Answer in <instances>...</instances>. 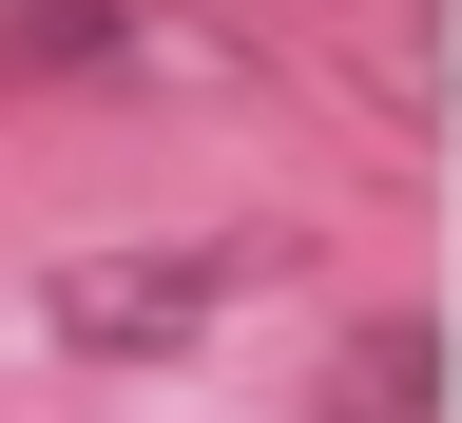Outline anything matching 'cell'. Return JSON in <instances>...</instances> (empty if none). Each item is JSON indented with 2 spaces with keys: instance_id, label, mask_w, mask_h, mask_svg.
I'll return each mask as SVG.
<instances>
[{
  "instance_id": "6da1fadb",
  "label": "cell",
  "mask_w": 462,
  "mask_h": 423,
  "mask_svg": "<svg viewBox=\"0 0 462 423\" xmlns=\"http://www.w3.org/2000/svg\"><path fill=\"white\" fill-rule=\"evenodd\" d=\"M212 289H231V251H78L39 289V327L78 346V366H173V346L212 327Z\"/></svg>"
},
{
  "instance_id": "7a4b0ae2",
  "label": "cell",
  "mask_w": 462,
  "mask_h": 423,
  "mask_svg": "<svg viewBox=\"0 0 462 423\" xmlns=\"http://www.w3.org/2000/svg\"><path fill=\"white\" fill-rule=\"evenodd\" d=\"M135 0H0V78H116Z\"/></svg>"
},
{
  "instance_id": "3957f363",
  "label": "cell",
  "mask_w": 462,
  "mask_h": 423,
  "mask_svg": "<svg viewBox=\"0 0 462 423\" xmlns=\"http://www.w3.org/2000/svg\"><path fill=\"white\" fill-rule=\"evenodd\" d=\"M346 404H443V327H366L346 346Z\"/></svg>"
}]
</instances>
